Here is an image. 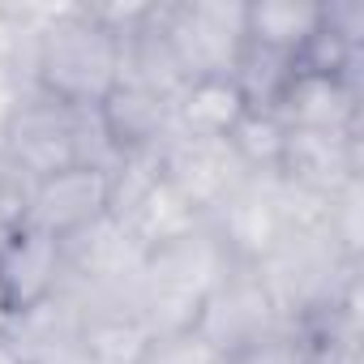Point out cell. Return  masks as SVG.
<instances>
[{"mask_svg": "<svg viewBox=\"0 0 364 364\" xmlns=\"http://www.w3.org/2000/svg\"><path fill=\"white\" fill-rule=\"evenodd\" d=\"M124 69V39L103 22L99 5H60L43 9L22 82L69 107H99Z\"/></svg>", "mask_w": 364, "mask_h": 364, "instance_id": "cell-1", "label": "cell"}, {"mask_svg": "<svg viewBox=\"0 0 364 364\" xmlns=\"http://www.w3.org/2000/svg\"><path fill=\"white\" fill-rule=\"evenodd\" d=\"M0 159L26 185L48 180L65 167H77V163L107 167V171H116L120 163L95 107H69L31 82L18 86L5 120H0Z\"/></svg>", "mask_w": 364, "mask_h": 364, "instance_id": "cell-2", "label": "cell"}, {"mask_svg": "<svg viewBox=\"0 0 364 364\" xmlns=\"http://www.w3.org/2000/svg\"><path fill=\"white\" fill-rule=\"evenodd\" d=\"M240 262L223 245V236L206 223L176 236L141 257L137 283H133V313L150 326V334L189 330L198 321V309L206 296L236 270Z\"/></svg>", "mask_w": 364, "mask_h": 364, "instance_id": "cell-3", "label": "cell"}, {"mask_svg": "<svg viewBox=\"0 0 364 364\" xmlns=\"http://www.w3.org/2000/svg\"><path fill=\"white\" fill-rule=\"evenodd\" d=\"M159 26L167 48L189 77H232L245 48V5L223 0H176L159 5Z\"/></svg>", "mask_w": 364, "mask_h": 364, "instance_id": "cell-4", "label": "cell"}, {"mask_svg": "<svg viewBox=\"0 0 364 364\" xmlns=\"http://www.w3.org/2000/svg\"><path fill=\"white\" fill-rule=\"evenodd\" d=\"M112 215V171L107 167H65L48 180H35L26 193V223L43 228L56 240H77Z\"/></svg>", "mask_w": 364, "mask_h": 364, "instance_id": "cell-5", "label": "cell"}, {"mask_svg": "<svg viewBox=\"0 0 364 364\" xmlns=\"http://www.w3.org/2000/svg\"><path fill=\"white\" fill-rule=\"evenodd\" d=\"M283 326H291V321L283 317V309L270 296L257 266H236L206 296V304L198 309V321H193V330L219 351H232V347L253 343V338H262L270 330H283Z\"/></svg>", "mask_w": 364, "mask_h": 364, "instance_id": "cell-6", "label": "cell"}, {"mask_svg": "<svg viewBox=\"0 0 364 364\" xmlns=\"http://www.w3.org/2000/svg\"><path fill=\"white\" fill-rule=\"evenodd\" d=\"M279 180L309 198H330L334 189L364 180V137L360 133H313V129H287Z\"/></svg>", "mask_w": 364, "mask_h": 364, "instance_id": "cell-7", "label": "cell"}, {"mask_svg": "<svg viewBox=\"0 0 364 364\" xmlns=\"http://www.w3.org/2000/svg\"><path fill=\"white\" fill-rule=\"evenodd\" d=\"M69 279V253L65 240L48 236L35 223H22L18 232H9L0 240V287L14 309V317H22L26 309L52 300Z\"/></svg>", "mask_w": 364, "mask_h": 364, "instance_id": "cell-8", "label": "cell"}, {"mask_svg": "<svg viewBox=\"0 0 364 364\" xmlns=\"http://www.w3.org/2000/svg\"><path fill=\"white\" fill-rule=\"evenodd\" d=\"M163 176L185 193L206 219L245 185L249 171L240 167V159L232 154L228 141H202V137H171L159 150Z\"/></svg>", "mask_w": 364, "mask_h": 364, "instance_id": "cell-9", "label": "cell"}, {"mask_svg": "<svg viewBox=\"0 0 364 364\" xmlns=\"http://www.w3.org/2000/svg\"><path fill=\"white\" fill-rule=\"evenodd\" d=\"M283 129H313V133H364V86L296 69L279 103L270 107Z\"/></svg>", "mask_w": 364, "mask_h": 364, "instance_id": "cell-10", "label": "cell"}, {"mask_svg": "<svg viewBox=\"0 0 364 364\" xmlns=\"http://www.w3.org/2000/svg\"><path fill=\"white\" fill-rule=\"evenodd\" d=\"M171 99L163 90L137 86V82H116V90L95 107L99 124L112 141V150L124 154H159L171 137H176V120H171Z\"/></svg>", "mask_w": 364, "mask_h": 364, "instance_id": "cell-11", "label": "cell"}, {"mask_svg": "<svg viewBox=\"0 0 364 364\" xmlns=\"http://www.w3.org/2000/svg\"><path fill=\"white\" fill-rule=\"evenodd\" d=\"M326 5L313 0H249L245 5V48L300 65L309 43L317 39Z\"/></svg>", "mask_w": 364, "mask_h": 364, "instance_id": "cell-12", "label": "cell"}, {"mask_svg": "<svg viewBox=\"0 0 364 364\" xmlns=\"http://www.w3.org/2000/svg\"><path fill=\"white\" fill-rule=\"evenodd\" d=\"M249 112L240 86L232 77H189L171 99L176 137H202V141H228L236 120Z\"/></svg>", "mask_w": 364, "mask_h": 364, "instance_id": "cell-13", "label": "cell"}, {"mask_svg": "<svg viewBox=\"0 0 364 364\" xmlns=\"http://www.w3.org/2000/svg\"><path fill=\"white\" fill-rule=\"evenodd\" d=\"M309 364H364V330H360V287L326 300L321 309L304 313L300 321H291Z\"/></svg>", "mask_w": 364, "mask_h": 364, "instance_id": "cell-14", "label": "cell"}, {"mask_svg": "<svg viewBox=\"0 0 364 364\" xmlns=\"http://www.w3.org/2000/svg\"><path fill=\"white\" fill-rule=\"evenodd\" d=\"M150 326L124 309V304H107V309H90L82 317V351L90 355V364H137L150 347Z\"/></svg>", "mask_w": 364, "mask_h": 364, "instance_id": "cell-15", "label": "cell"}, {"mask_svg": "<svg viewBox=\"0 0 364 364\" xmlns=\"http://www.w3.org/2000/svg\"><path fill=\"white\" fill-rule=\"evenodd\" d=\"M283 141H287L283 120L274 112H257V107H249L236 120V129L228 133V146L249 176H274L279 159H283Z\"/></svg>", "mask_w": 364, "mask_h": 364, "instance_id": "cell-16", "label": "cell"}, {"mask_svg": "<svg viewBox=\"0 0 364 364\" xmlns=\"http://www.w3.org/2000/svg\"><path fill=\"white\" fill-rule=\"evenodd\" d=\"M137 364H223V351L210 347L193 326L189 330H171V334H154L146 355Z\"/></svg>", "mask_w": 364, "mask_h": 364, "instance_id": "cell-17", "label": "cell"}, {"mask_svg": "<svg viewBox=\"0 0 364 364\" xmlns=\"http://www.w3.org/2000/svg\"><path fill=\"white\" fill-rule=\"evenodd\" d=\"M223 364H309V355H304L296 326H283V330H270L253 343L223 351Z\"/></svg>", "mask_w": 364, "mask_h": 364, "instance_id": "cell-18", "label": "cell"}, {"mask_svg": "<svg viewBox=\"0 0 364 364\" xmlns=\"http://www.w3.org/2000/svg\"><path fill=\"white\" fill-rule=\"evenodd\" d=\"M26 193H31V185L0 159V240L26 223Z\"/></svg>", "mask_w": 364, "mask_h": 364, "instance_id": "cell-19", "label": "cell"}, {"mask_svg": "<svg viewBox=\"0 0 364 364\" xmlns=\"http://www.w3.org/2000/svg\"><path fill=\"white\" fill-rule=\"evenodd\" d=\"M9 326H14V309H9V300H5V287H0V343L9 338Z\"/></svg>", "mask_w": 364, "mask_h": 364, "instance_id": "cell-20", "label": "cell"}, {"mask_svg": "<svg viewBox=\"0 0 364 364\" xmlns=\"http://www.w3.org/2000/svg\"><path fill=\"white\" fill-rule=\"evenodd\" d=\"M0 364H18V360H0Z\"/></svg>", "mask_w": 364, "mask_h": 364, "instance_id": "cell-21", "label": "cell"}]
</instances>
